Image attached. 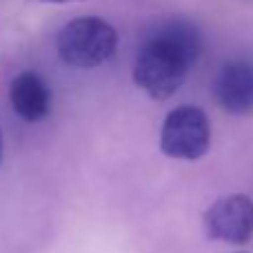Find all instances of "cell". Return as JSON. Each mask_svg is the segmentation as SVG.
<instances>
[{"instance_id": "cell-1", "label": "cell", "mask_w": 253, "mask_h": 253, "mask_svg": "<svg viewBox=\"0 0 253 253\" xmlns=\"http://www.w3.org/2000/svg\"><path fill=\"white\" fill-rule=\"evenodd\" d=\"M202 51V38L189 20H169L142 44L133 62V83L153 100H169Z\"/></svg>"}, {"instance_id": "cell-2", "label": "cell", "mask_w": 253, "mask_h": 253, "mask_svg": "<svg viewBox=\"0 0 253 253\" xmlns=\"http://www.w3.org/2000/svg\"><path fill=\"white\" fill-rule=\"evenodd\" d=\"M56 49L65 65L76 69H96L116 53L118 31L102 18H76L60 29Z\"/></svg>"}, {"instance_id": "cell-3", "label": "cell", "mask_w": 253, "mask_h": 253, "mask_svg": "<svg viewBox=\"0 0 253 253\" xmlns=\"http://www.w3.org/2000/svg\"><path fill=\"white\" fill-rule=\"evenodd\" d=\"M211 147V123L196 105H182L169 111L162 123L160 149L175 160H200Z\"/></svg>"}, {"instance_id": "cell-4", "label": "cell", "mask_w": 253, "mask_h": 253, "mask_svg": "<svg viewBox=\"0 0 253 253\" xmlns=\"http://www.w3.org/2000/svg\"><path fill=\"white\" fill-rule=\"evenodd\" d=\"M209 240L245 245L253 233V200L245 193H231L215 200L202 215Z\"/></svg>"}, {"instance_id": "cell-5", "label": "cell", "mask_w": 253, "mask_h": 253, "mask_svg": "<svg viewBox=\"0 0 253 253\" xmlns=\"http://www.w3.org/2000/svg\"><path fill=\"white\" fill-rule=\"evenodd\" d=\"M215 102L233 116L253 111V62L233 60L218 71L213 80Z\"/></svg>"}, {"instance_id": "cell-6", "label": "cell", "mask_w": 253, "mask_h": 253, "mask_svg": "<svg viewBox=\"0 0 253 253\" xmlns=\"http://www.w3.org/2000/svg\"><path fill=\"white\" fill-rule=\"evenodd\" d=\"M9 102L18 118L27 123H40L51 109V91L44 78L36 71H22L9 84Z\"/></svg>"}, {"instance_id": "cell-7", "label": "cell", "mask_w": 253, "mask_h": 253, "mask_svg": "<svg viewBox=\"0 0 253 253\" xmlns=\"http://www.w3.org/2000/svg\"><path fill=\"white\" fill-rule=\"evenodd\" d=\"M44 2H78V0H44Z\"/></svg>"}, {"instance_id": "cell-8", "label": "cell", "mask_w": 253, "mask_h": 253, "mask_svg": "<svg viewBox=\"0 0 253 253\" xmlns=\"http://www.w3.org/2000/svg\"><path fill=\"white\" fill-rule=\"evenodd\" d=\"M0 162H2V133H0Z\"/></svg>"}]
</instances>
